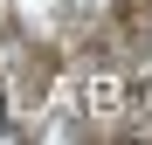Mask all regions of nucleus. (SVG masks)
Wrapping results in <instances>:
<instances>
[{"instance_id":"f257e3e1","label":"nucleus","mask_w":152,"mask_h":145,"mask_svg":"<svg viewBox=\"0 0 152 145\" xmlns=\"http://www.w3.org/2000/svg\"><path fill=\"white\" fill-rule=\"evenodd\" d=\"M0 117H7V104H0Z\"/></svg>"}]
</instances>
